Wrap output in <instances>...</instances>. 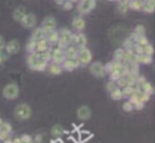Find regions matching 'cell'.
Instances as JSON below:
<instances>
[{"mask_svg": "<svg viewBox=\"0 0 155 143\" xmlns=\"http://www.w3.org/2000/svg\"><path fill=\"white\" fill-rule=\"evenodd\" d=\"M88 70H90L91 75H93L94 78H104L107 75L105 68H104V63H102L99 61L91 62L88 64Z\"/></svg>", "mask_w": 155, "mask_h": 143, "instance_id": "6", "label": "cell"}, {"mask_svg": "<svg viewBox=\"0 0 155 143\" xmlns=\"http://www.w3.org/2000/svg\"><path fill=\"white\" fill-rule=\"evenodd\" d=\"M71 36H73V32L67 29V28H61L58 30V42L57 45L61 48L67 47L68 45L71 44Z\"/></svg>", "mask_w": 155, "mask_h": 143, "instance_id": "5", "label": "cell"}, {"mask_svg": "<svg viewBox=\"0 0 155 143\" xmlns=\"http://www.w3.org/2000/svg\"><path fill=\"white\" fill-rule=\"evenodd\" d=\"M133 62L138 63V64H151L153 62V56H148V55H143V53H139V55H134L133 57Z\"/></svg>", "mask_w": 155, "mask_h": 143, "instance_id": "18", "label": "cell"}, {"mask_svg": "<svg viewBox=\"0 0 155 143\" xmlns=\"http://www.w3.org/2000/svg\"><path fill=\"white\" fill-rule=\"evenodd\" d=\"M128 10H130L128 8V2H119L117 6H116V11L120 15H125Z\"/></svg>", "mask_w": 155, "mask_h": 143, "instance_id": "31", "label": "cell"}, {"mask_svg": "<svg viewBox=\"0 0 155 143\" xmlns=\"http://www.w3.org/2000/svg\"><path fill=\"white\" fill-rule=\"evenodd\" d=\"M19 23L22 24L23 28H25V29H31V30H33V29L36 27V23H38L36 16H35L34 13H31V12H27Z\"/></svg>", "mask_w": 155, "mask_h": 143, "instance_id": "10", "label": "cell"}, {"mask_svg": "<svg viewBox=\"0 0 155 143\" xmlns=\"http://www.w3.org/2000/svg\"><path fill=\"white\" fill-rule=\"evenodd\" d=\"M96 1H97V0H96Z\"/></svg>", "mask_w": 155, "mask_h": 143, "instance_id": "54", "label": "cell"}, {"mask_svg": "<svg viewBox=\"0 0 155 143\" xmlns=\"http://www.w3.org/2000/svg\"><path fill=\"white\" fill-rule=\"evenodd\" d=\"M92 115V111H91V108L87 107V105H80L78 109H76V116L78 119H80L81 121H86L91 118Z\"/></svg>", "mask_w": 155, "mask_h": 143, "instance_id": "15", "label": "cell"}, {"mask_svg": "<svg viewBox=\"0 0 155 143\" xmlns=\"http://www.w3.org/2000/svg\"><path fill=\"white\" fill-rule=\"evenodd\" d=\"M73 7H74V4L70 2V1H68V0H65V1L63 2V5H62V8H63L64 11H70Z\"/></svg>", "mask_w": 155, "mask_h": 143, "instance_id": "40", "label": "cell"}, {"mask_svg": "<svg viewBox=\"0 0 155 143\" xmlns=\"http://www.w3.org/2000/svg\"><path fill=\"white\" fill-rule=\"evenodd\" d=\"M61 67H62L63 70L71 72V70L76 69L78 67H80V63H79V61H78L76 57H73V58H67L65 57V59L63 61V63L61 64Z\"/></svg>", "mask_w": 155, "mask_h": 143, "instance_id": "14", "label": "cell"}, {"mask_svg": "<svg viewBox=\"0 0 155 143\" xmlns=\"http://www.w3.org/2000/svg\"><path fill=\"white\" fill-rule=\"evenodd\" d=\"M0 132H5V133H11L12 132V126L10 122L7 121H4L0 124Z\"/></svg>", "mask_w": 155, "mask_h": 143, "instance_id": "32", "label": "cell"}, {"mask_svg": "<svg viewBox=\"0 0 155 143\" xmlns=\"http://www.w3.org/2000/svg\"><path fill=\"white\" fill-rule=\"evenodd\" d=\"M50 52H51V56H52V57H51V62H53V63L62 64L63 61L65 59L64 51H63V48H61L58 45H53V46H51Z\"/></svg>", "mask_w": 155, "mask_h": 143, "instance_id": "9", "label": "cell"}, {"mask_svg": "<svg viewBox=\"0 0 155 143\" xmlns=\"http://www.w3.org/2000/svg\"><path fill=\"white\" fill-rule=\"evenodd\" d=\"M46 70H47L51 75H59V74L63 72L61 64H57V63H53V62H48V63H47Z\"/></svg>", "mask_w": 155, "mask_h": 143, "instance_id": "21", "label": "cell"}, {"mask_svg": "<svg viewBox=\"0 0 155 143\" xmlns=\"http://www.w3.org/2000/svg\"><path fill=\"white\" fill-rule=\"evenodd\" d=\"M12 143H22V139H21V137H16V138H12Z\"/></svg>", "mask_w": 155, "mask_h": 143, "instance_id": "45", "label": "cell"}, {"mask_svg": "<svg viewBox=\"0 0 155 143\" xmlns=\"http://www.w3.org/2000/svg\"><path fill=\"white\" fill-rule=\"evenodd\" d=\"M136 91V85H126L125 87L121 88V93H122V98H130Z\"/></svg>", "mask_w": 155, "mask_h": 143, "instance_id": "25", "label": "cell"}, {"mask_svg": "<svg viewBox=\"0 0 155 143\" xmlns=\"http://www.w3.org/2000/svg\"><path fill=\"white\" fill-rule=\"evenodd\" d=\"M19 96V87L16 82H8L2 87V97L8 99V101H13Z\"/></svg>", "mask_w": 155, "mask_h": 143, "instance_id": "4", "label": "cell"}, {"mask_svg": "<svg viewBox=\"0 0 155 143\" xmlns=\"http://www.w3.org/2000/svg\"><path fill=\"white\" fill-rule=\"evenodd\" d=\"M117 86H116V82L115 81H111V80H109L108 82H107V85H105V88H107V91L108 92H111L113 90H115Z\"/></svg>", "mask_w": 155, "mask_h": 143, "instance_id": "39", "label": "cell"}, {"mask_svg": "<svg viewBox=\"0 0 155 143\" xmlns=\"http://www.w3.org/2000/svg\"><path fill=\"white\" fill-rule=\"evenodd\" d=\"M143 1H147V0H143Z\"/></svg>", "mask_w": 155, "mask_h": 143, "instance_id": "53", "label": "cell"}, {"mask_svg": "<svg viewBox=\"0 0 155 143\" xmlns=\"http://www.w3.org/2000/svg\"><path fill=\"white\" fill-rule=\"evenodd\" d=\"M21 139H22V143H34L33 137L29 136V135H23V136H21Z\"/></svg>", "mask_w": 155, "mask_h": 143, "instance_id": "41", "label": "cell"}, {"mask_svg": "<svg viewBox=\"0 0 155 143\" xmlns=\"http://www.w3.org/2000/svg\"><path fill=\"white\" fill-rule=\"evenodd\" d=\"M64 1H65V0H54V2H56L57 5H59V6H62Z\"/></svg>", "mask_w": 155, "mask_h": 143, "instance_id": "47", "label": "cell"}, {"mask_svg": "<svg viewBox=\"0 0 155 143\" xmlns=\"http://www.w3.org/2000/svg\"><path fill=\"white\" fill-rule=\"evenodd\" d=\"M51 48V45L47 42V40L44 38L39 41H36V46H35V52L36 53H44V52H47L50 51Z\"/></svg>", "mask_w": 155, "mask_h": 143, "instance_id": "17", "label": "cell"}, {"mask_svg": "<svg viewBox=\"0 0 155 143\" xmlns=\"http://www.w3.org/2000/svg\"><path fill=\"white\" fill-rule=\"evenodd\" d=\"M27 65L29 69H31L34 72H44V70H46L47 62L41 57L40 53L31 52V53H28Z\"/></svg>", "mask_w": 155, "mask_h": 143, "instance_id": "1", "label": "cell"}, {"mask_svg": "<svg viewBox=\"0 0 155 143\" xmlns=\"http://www.w3.org/2000/svg\"><path fill=\"white\" fill-rule=\"evenodd\" d=\"M122 110L126 111V113H131V111L134 110V107H133V104L127 99V101H125V102L122 103Z\"/></svg>", "mask_w": 155, "mask_h": 143, "instance_id": "36", "label": "cell"}, {"mask_svg": "<svg viewBox=\"0 0 155 143\" xmlns=\"http://www.w3.org/2000/svg\"><path fill=\"white\" fill-rule=\"evenodd\" d=\"M142 11H144L145 13H153L155 11V0H147V1H144Z\"/></svg>", "mask_w": 155, "mask_h": 143, "instance_id": "26", "label": "cell"}, {"mask_svg": "<svg viewBox=\"0 0 155 143\" xmlns=\"http://www.w3.org/2000/svg\"><path fill=\"white\" fill-rule=\"evenodd\" d=\"M109 95H110V98L113 101H120V99H122V93H121V88L120 87H116L115 90H113L111 92H109Z\"/></svg>", "mask_w": 155, "mask_h": 143, "instance_id": "29", "label": "cell"}, {"mask_svg": "<svg viewBox=\"0 0 155 143\" xmlns=\"http://www.w3.org/2000/svg\"><path fill=\"white\" fill-rule=\"evenodd\" d=\"M2 143H12V138H7L6 141H4Z\"/></svg>", "mask_w": 155, "mask_h": 143, "instance_id": "48", "label": "cell"}, {"mask_svg": "<svg viewBox=\"0 0 155 143\" xmlns=\"http://www.w3.org/2000/svg\"><path fill=\"white\" fill-rule=\"evenodd\" d=\"M1 122H2V120H1V119H0V124H1Z\"/></svg>", "mask_w": 155, "mask_h": 143, "instance_id": "51", "label": "cell"}, {"mask_svg": "<svg viewBox=\"0 0 155 143\" xmlns=\"http://www.w3.org/2000/svg\"><path fill=\"white\" fill-rule=\"evenodd\" d=\"M114 1H117V4L119 2H128V0H114Z\"/></svg>", "mask_w": 155, "mask_h": 143, "instance_id": "49", "label": "cell"}, {"mask_svg": "<svg viewBox=\"0 0 155 143\" xmlns=\"http://www.w3.org/2000/svg\"><path fill=\"white\" fill-rule=\"evenodd\" d=\"M25 13H27V10H25L24 6H17V7L13 10V12H12V18H13V21H16V22H21Z\"/></svg>", "mask_w": 155, "mask_h": 143, "instance_id": "19", "label": "cell"}, {"mask_svg": "<svg viewBox=\"0 0 155 143\" xmlns=\"http://www.w3.org/2000/svg\"><path fill=\"white\" fill-rule=\"evenodd\" d=\"M35 46H36V41L29 39V40L27 41V44H25V51H27L28 53L35 52Z\"/></svg>", "mask_w": 155, "mask_h": 143, "instance_id": "33", "label": "cell"}, {"mask_svg": "<svg viewBox=\"0 0 155 143\" xmlns=\"http://www.w3.org/2000/svg\"><path fill=\"white\" fill-rule=\"evenodd\" d=\"M68 1H70V2H73V4H75V2H78L79 0H68Z\"/></svg>", "mask_w": 155, "mask_h": 143, "instance_id": "50", "label": "cell"}, {"mask_svg": "<svg viewBox=\"0 0 155 143\" xmlns=\"http://www.w3.org/2000/svg\"><path fill=\"white\" fill-rule=\"evenodd\" d=\"M45 39L47 40V42H48L51 46L57 45V42H58V30L54 29V30H51V32L46 33Z\"/></svg>", "mask_w": 155, "mask_h": 143, "instance_id": "22", "label": "cell"}, {"mask_svg": "<svg viewBox=\"0 0 155 143\" xmlns=\"http://www.w3.org/2000/svg\"><path fill=\"white\" fill-rule=\"evenodd\" d=\"M7 58H8V55L2 50V51H0V65L2 64V63H5L6 61H7Z\"/></svg>", "mask_w": 155, "mask_h": 143, "instance_id": "42", "label": "cell"}, {"mask_svg": "<svg viewBox=\"0 0 155 143\" xmlns=\"http://www.w3.org/2000/svg\"><path fill=\"white\" fill-rule=\"evenodd\" d=\"M91 137H92V133L91 132H88V131H79V142L80 143L87 142Z\"/></svg>", "mask_w": 155, "mask_h": 143, "instance_id": "30", "label": "cell"}, {"mask_svg": "<svg viewBox=\"0 0 155 143\" xmlns=\"http://www.w3.org/2000/svg\"><path fill=\"white\" fill-rule=\"evenodd\" d=\"M64 133H65V130L61 124H56V125H53L51 127V135H52L53 138H59Z\"/></svg>", "mask_w": 155, "mask_h": 143, "instance_id": "23", "label": "cell"}, {"mask_svg": "<svg viewBox=\"0 0 155 143\" xmlns=\"http://www.w3.org/2000/svg\"><path fill=\"white\" fill-rule=\"evenodd\" d=\"M50 143H63V142H62V139H61V138H53Z\"/></svg>", "mask_w": 155, "mask_h": 143, "instance_id": "46", "label": "cell"}, {"mask_svg": "<svg viewBox=\"0 0 155 143\" xmlns=\"http://www.w3.org/2000/svg\"><path fill=\"white\" fill-rule=\"evenodd\" d=\"M124 55H125V50H124L122 47H119V48H116V50L114 51V53H113V59H114V61H117V62H122Z\"/></svg>", "mask_w": 155, "mask_h": 143, "instance_id": "28", "label": "cell"}, {"mask_svg": "<svg viewBox=\"0 0 155 143\" xmlns=\"http://www.w3.org/2000/svg\"><path fill=\"white\" fill-rule=\"evenodd\" d=\"M76 58L80 63V65H88L91 62H92V52L90 48L87 47H82V48H79L78 51V55H76Z\"/></svg>", "mask_w": 155, "mask_h": 143, "instance_id": "7", "label": "cell"}, {"mask_svg": "<svg viewBox=\"0 0 155 143\" xmlns=\"http://www.w3.org/2000/svg\"><path fill=\"white\" fill-rule=\"evenodd\" d=\"M5 44H6V41H5L4 36H2V35H0V51H2V50H4Z\"/></svg>", "mask_w": 155, "mask_h": 143, "instance_id": "44", "label": "cell"}, {"mask_svg": "<svg viewBox=\"0 0 155 143\" xmlns=\"http://www.w3.org/2000/svg\"><path fill=\"white\" fill-rule=\"evenodd\" d=\"M63 51H64V55H65L67 58H73V57H76L79 48H78L76 46H74V45L70 44V45H68L67 47H64Z\"/></svg>", "mask_w": 155, "mask_h": 143, "instance_id": "24", "label": "cell"}, {"mask_svg": "<svg viewBox=\"0 0 155 143\" xmlns=\"http://www.w3.org/2000/svg\"><path fill=\"white\" fill-rule=\"evenodd\" d=\"M133 34H136V35H145V27L142 25V24L136 25L134 29H133Z\"/></svg>", "mask_w": 155, "mask_h": 143, "instance_id": "37", "label": "cell"}, {"mask_svg": "<svg viewBox=\"0 0 155 143\" xmlns=\"http://www.w3.org/2000/svg\"><path fill=\"white\" fill-rule=\"evenodd\" d=\"M13 114H15V118L17 120H21V121H25L28 119L31 118V114H33V110H31V107L27 103H19L13 109Z\"/></svg>", "mask_w": 155, "mask_h": 143, "instance_id": "2", "label": "cell"}, {"mask_svg": "<svg viewBox=\"0 0 155 143\" xmlns=\"http://www.w3.org/2000/svg\"><path fill=\"white\" fill-rule=\"evenodd\" d=\"M149 98H150L149 95L142 93V92H138V91H134V93L128 98V101L133 104L134 109L140 110V109L144 108V105H145V103L149 101Z\"/></svg>", "mask_w": 155, "mask_h": 143, "instance_id": "3", "label": "cell"}, {"mask_svg": "<svg viewBox=\"0 0 155 143\" xmlns=\"http://www.w3.org/2000/svg\"><path fill=\"white\" fill-rule=\"evenodd\" d=\"M96 0H79L76 10L80 15H88L96 7Z\"/></svg>", "mask_w": 155, "mask_h": 143, "instance_id": "8", "label": "cell"}, {"mask_svg": "<svg viewBox=\"0 0 155 143\" xmlns=\"http://www.w3.org/2000/svg\"><path fill=\"white\" fill-rule=\"evenodd\" d=\"M71 27L76 30V32H84L85 27H86V21L84 19V17L79 16V17H74L71 21Z\"/></svg>", "mask_w": 155, "mask_h": 143, "instance_id": "16", "label": "cell"}, {"mask_svg": "<svg viewBox=\"0 0 155 143\" xmlns=\"http://www.w3.org/2000/svg\"><path fill=\"white\" fill-rule=\"evenodd\" d=\"M120 78H121L120 72H111V73H109V79H110L111 81H115V82H116Z\"/></svg>", "mask_w": 155, "mask_h": 143, "instance_id": "38", "label": "cell"}, {"mask_svg": "<svg viewBox=\"0 0 155 143\" xmlns=\"http://www.w3.org/2000/svg\"><path fill=\"white\" fill-rule=\"evenodd\" d=\"M109 1H114V0H109Z\"/></svg>", "mask_w": 155, "mask_h": 143, "instance_id": "52", "label": "cell"}, {"mask_svg": "<svg viewBox=\"0 0 155 143\" xmlns=\"http://www.w3.org/2000/svg\"><path fill=\"white\" fill-rule=\"evenodd\" d=\"M71 45L76 46L78 48L86 47V45H87V38H86V35L82 32H75V33H73Z\"/></svg>", "mask_w": 155, "mask_h": 143, "instance_id": "11", "label": "cell"}, {"mask_svg": "<svg viewBox=\"0 0 155 143\" xmlns=\"http://www.w3.org/2000/svg\"><path fill=\"white\" fill-rule=\"evenodd\" d=\"M143 2V0H128V8L134 11H142Z\"/></svg>", "mask_w": 155, "mask_h": 143, "instance_id": "27", "label": "cell"}, {"mask_svg": "<svg viewBox=\"0 0 155 143\" xmlns=\"http://www.w3.org/2000/svg\"><path fill=\"white\" fill-rule=\"evenodd\" d=\"M40 27L45 30V33H48V32H51V30L57 29V21H56V18H54L53 16H46V17L42 19Z\"/></svg>", "mask_w": 155, "mask_h": 143, "instance_id": "13", "label": "cell"}, {"mask_svg": "<svg viewBox=\"0 0 155 143\" xmlns=\"http://www.w3.org/2000/svg\"><path fill=\"white\" fill-rule=\"evenodd\" d=\"M7 138H11V133H5V132H0V141L4 142Z\"/></svg>", "mask_w": 155, "mask_h": 143, "instance_id": "43", "label": "cell"}, {"mask_svg": "<svg viewBox=\"0 0 155 143\" xmlns=\"http://www.w3.org/2000/svg\"><path fill=\"white\" fill-rule=\"evenodd\" d=\"M19 50H21V44H19V41H18L17 39H11L10 41H7V42L5 44V47H4V51H5L8 56L18 53Z\"/></svg>", "mask_w": 155, "mask_h": 143, "instance_id": "12", "label": "cell"}, {"mask_svg": "<svg viewBox=\"0 0 155 143\" xmlns=\"http://www.w3.org/2000/svg\"><path fill=\"white\" fill-rule=\"evenodd\" d=\"M46 36V33L45 30L41 28V27H35L31 32V35H30V39L34 40V41H39L41 39H44Z\"/></svg>", "mask_w": 155, "mask_h": 143, "instance_id": "20", "label": "cell"}, {"mask_svg": "<svg viewBox=\"0 0 155 143\" xmlns=\"http://www.w3.org/2000/svg\"><path fill=\"white\" fill-rule=\"evenodd\" d=\"M142 53H143V55H148V56H153V53H154L153 45H151L150 42H148L147 45L142 46Z\"/></svg>", "mask_w": 155, "mask_h": 143, "instance_id": "34", "label": "cell"}, {"mask_svg": "<svg viewBox=\"0 0 155 143\" xmlns=\"http://www.w3.org/2000/svg\"><path fill=\"white\" fill-rule=\"evenodd\" d=\"M133 45H134L133 40L128 36V38L124 41V44H122V48H124L125 51H127V50H132V48H133Z\"/></svg>", "mask_w": 155, "mask_h": 143, "instance_id": "35", "label": "cell"}]
</instances>
